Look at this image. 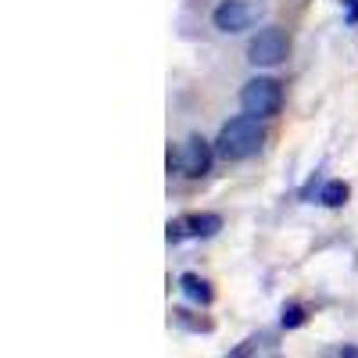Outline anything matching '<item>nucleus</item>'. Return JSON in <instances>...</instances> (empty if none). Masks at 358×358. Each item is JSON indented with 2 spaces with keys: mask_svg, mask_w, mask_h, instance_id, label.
<instances>
[{
  "mask_svg": "<svg viewBox=\"0 0 358 358\" xmlns=\"http://www.w3.org/2000/svg\"><path fill=\"white\" fill-rule=\"evenodd\" d=\"M262 143H265V129H262V118L255 115H236L229 118V122L219 129L215 136V155L226 158V162H244L251 155L262 151Z\"/></svg>",
  "mask_w": 358,
  "mask_h": 358,
  "instance_id": "1",
  "label": "nucleus"
},
{
  "mask_svg": "<svg viewBox=\"0 0 358 358\" xmlns=\"http://www.w3.org/2000/svg\"><path fill=\"white\" fill-rule=\"evenodd\" d=\"M265 18V0H219L212 11V25L226 36L248 33Z\"/></svg>",
  "mask_w": 358,
  "mask_h": 358,
  "instance_id": "2",
  "label": "nucleus"
},
{
  "mask_svg": "<svg viewBox=\"0 0 358 358\" xmlns=\"http://www.w3.org/2000/svg\"><path fill=\"white\" fill-rule=\"evenodd\" d=\"M241 108L255 118H273L283 108V86L273 76H255L241 86Z\"/></svg>",
  "mask_w": 358,
  "mask_h": 358,
  "instance_id": "3",
  "label": "nucleus"
},
{
  "mask_svg": "<svg viewBox=\"0 0 358 358\" xmlns=\"http://www.w3.org/2000/svg\"><path fill=\"white\" fill-rule=\"evenodd\" d=\"M287 54H290V40L276 25L258 29V33L251 36V43H248V62L255 69H276V65L287 62Z\"/></svg>",
  "mask_w": 358,
  "mask_h": 358,
  "instance_id": "4",
  "label": "nucleus"
},
{
  "mask_svg": "<svg viewBox=\"0 0 358 358\" xmlns=\"http://www.w3.org/2000/svg\"><path fill=\"white\" fill-rule=\"evenodd\" d=\"M212 158H215V147L208 143L204 136H190L176 162H179V172H183V176L201 179V176H208V169H212Z\"/></svg>",
  "mask_w": 358,
  "mask_h": 358,
  "instance_id": "5",
  "label": "nucleus"
},
{
  "mask_svg": "<svg viewBox=\"0 0 358 358\" xmlns=\"http://www.w3.org/2000/svg\"><path fill=\"white\" fill-rule=\"evenodd\" d=\"M183 226H187V236H201L204 241V236H215L222 229V219L215 212H201V215H187Z\"/></svg>",
  "mask_w": 358,
  "mask_h": 358,
  "instance_id": "6",
  "label": "nucleus"
},
{
  "mask_svg": "<svg viewBox=\"0 0 358 358\" xmlns=\"http://www.w3.org/2000/svg\"><path fill=\"white\" fill-rule=\"evenodd\" d=\"M179 290H183L194 305H212V287H208L197 273H183V276H179Z\"/></svg>",
  "mask_w": 358,
  "mask_h": 358,
  "instance_id": "7",
  "label": "nucleus"
},
{
  "mask_svg": "<svg viewBox=\"0 0 358 358\" xmlns=\"http://www.w3.org/2000/svg\"><path fill=\"white\" fill-rule=\"evenodd\" d=\"M348 183L344 179H330V183H322V190H319V204H326V208H341L344 201H348Z\"/></svg>",
  "mask_w": 358,
  "mask_h": 358,
  "instance_id": "8",
  "label": "nucleus"
},
{
  "mask_svg": "<svg viewBox=\"0 0 358 358\" xmlns=\"http://www.w3.org/2000/svg\"><path fill=\"white\" fill-rule=\"evenodd\" d=\"M283 330H297V326H305V308L301 305H283Z\"/></svg>",
  "mask_w": 358,
  "mask_h": 358,
  "instance_id": "9",
  "label": "nucleus"
},
{
  "mask_svg": "<svg viewBox=\"0 0 358 358\" xmlns=\"http://www.w3.org/2000/svg\"><path fill=\"white\" fill-rule=\"evenodd\" d=\"M337 355H348V358H358V348H341Z\"/></svg>",
  "mask_w": 358,
  "mask_h": 358,
  "instance_id": "10",
  "label": "nucleus"
}]
</instances>
